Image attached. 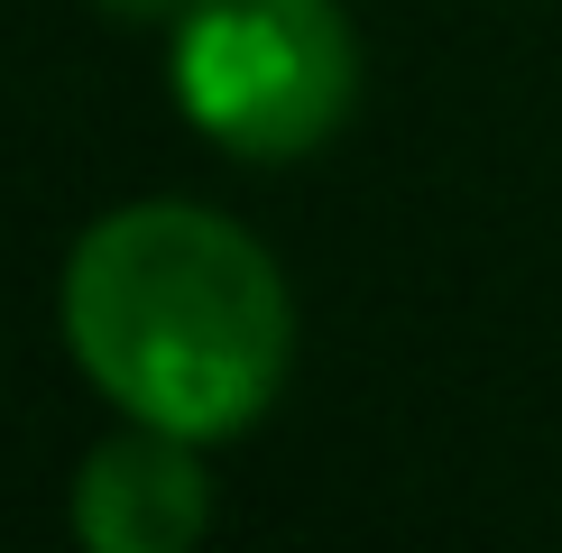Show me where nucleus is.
Instances as JSON below:
<instances>
[{"mask_svg":"<svg viewBox=\"0 0 562 553\" xmlns=\"http://www.w3.org/2000/svg\"><path fill=\"white\" fill-rule=\"evenodd\" d=\"M360 46L333 0H184L176 102L231 157H304L350 121Z\"/></svg>","mask_w":562,"mask_h":553,"instance_id":"obj_2","label":"nucleus"},{"mask_svg":"<svg viewBox=\"0 0 562 553\" xmlns=\"http://www.w3.org/2000/svg\"><path fill=\"white\" fill-rule=\"evenodd\" d=\"M65 341L130 425L213 443L277 406L295 305L240 222L203 203H130L65 259Z\"/></svg>","mask_w":562,"mask_h":553,"instance_id":"obj_1","label":"nucleus"},{"mask_svg":"<svg viewBox=\"0 0 562 553\" xmlns=\"http://www.w3.org/2000/svg\"><path fill=\"white\" fill-rule=\"evenodd\" d=\"M213 517V489H203L184 433L138 425L121 443H102L75 479V535L92 553H184Z\"/></svg>","mask_w":562,"mask_h":553,"instance_id":"obj_3","label":"nucleus"},{"mask_svg":"<svg viewBox=\"0 0 562 553\" xmlns=\"http://www.w3.org/2000/svg\"><path fill=\"white\" fill-rule=\"evenodd\" d=\"M121 19H167V10H184V0H111Z\"/></svg>","mask_w":562,"mask_h":553,"instance_id":"obj_4","label":"nucleus"}]
</instances>
